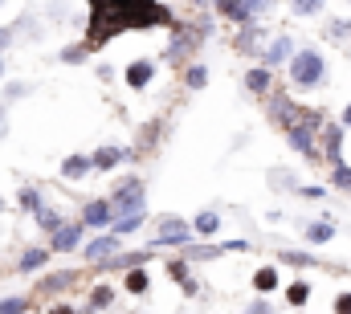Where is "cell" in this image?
<instances>
[{"label":"cell","instance_id":"obj_11","mask_svg":"<svg viewBox=\"0 0 351 314\" xmlns=\"http://www.w3.org/2000/svg\"><path fill=\"white\" fill-rule=\"evenodd\" d=\"M37 221H41V229H45V233H62V221H58V213H49V208H41V213H37Z\"/></svg>","mask_w":351,"mask_h":314},{"label":"cell","instance_id":"obj_30","mask_svg":"<svg viewBox=\"0 0 351 314\" xmlns=\"http://www.w3.org/2000/svg\"><path fill=\"white\" fill-rule=\"evenodd\" d=\"M343 127H351V106L343 110Z\"/></svg>","mask_w":351,"mask_h":314},{"label":"cell","instance_id":"obj_21","mask_svg":"<svg viewBox=\"0 0 351 314\" xmlns=\"http://www.w3.org/2000/svg\"><path fill=\"white\" fill-rule=\"evenodd\" d=\"M335 184H339V188H351V167L335 163Z\"/></svg>","mask_w":351,"mask_h":314},{"label":"cell","instance_id":"obj_15","mask_svg":"<svg viewBox=\"0 0 351 314\" xmlns=\"http://www.w3.org/2000/svg\"><path fill=\"white\" fill-rule=\"evenodd\" d=\"M37 265H45V253H41V249H29V253L21 257V269H37Z\"/></svg>","mask_w":351,"mask_h":314},{"label":"cell","instance_id":"obj_4","mask_svg":"<svg viewBox=\"0 0 351 314\" xmlns=\"http://www.w3.org/2000/svg\"><path fill=\"white\" fill-rule=\"evenodd\" d=\"M119 253V237L110 233V237H98V241H90L86 245V257L90 261H106V257H114Z\"/></svg>","mask_w":351,"mask_h":314},{"label":"cell","instance_id":"obj_14","mask_svg":"<svg viewBox=\"0 0 351 314\" xmlns=\"http://www.w3.org/2000/svg\"><path fill=\"white\" fill-rule=\"evenodd\" d=\"M282 58H290V41H286V37H278V41L269 45V62H282Z\"/></svg>","mask_w":351,"mask_h":314},{"label":"cell","instance_id":"obj_19","mask_svg":"<svg viewBox=\"0 0 351 314\" xmlns=\"http://www.w3.org/2000/svg\"><path fill=\"white\" fill-rule=\"evenodd\" d=\"M0 314H25V298H4L0 302Z\"/></svg>","mask_w":351,"mask_h":314},{"label":"cell","instance_id":"obj_10","mask_svg":"<svg viewBox=\"0 0 351 314\" xmlns=\"http://www.w3.org/2000/svg\"><path fill=\"white\" fill-rule=\"evenodd\" d=\"M217 229H221L217 213H200V217H196V233H200V237H213Z\"/></svg>","mask_w":351,"mask_h":314},{"label":"cell","instance_id":"obj_7","mask_svg":"<svg viewBox=\"0 0 351 314\" xmlns=\"http://www.w3.org/2000/svg\"><path fill=\"white\" fill-rule=\"evenodd\" d=\"M78 241H82V225H70V229H62V233L53 237V249H62V253H66V249H74Z\"/></svg>","mask_w":351,"mask_h":314},{"label":"cell","instance_id":"obj_26","mask_svg":"<svg viewBox=\"0 0 351 314\" xmlns=\"http://www.w3.org/2000/svg\"><path fill=\"white\" fill-rule=\"evenodd\" d=\"M245 314H274V311H269V302H262V298H258V302H254Z\"/></svg>","mask_w":351,"mask_h":314},{"label":"cell","instance_id":"obj_2","mask_svg":"<svg viewBox=\"0 0 351 314\" xmlns=\"http://www.w3.org/2000/svg\"><path fill=\"white\" fill-rule=\"evenodd\" d=\"M110 208L123 213V217H143V188L139 184L119 188V196H110Z\"/></svg>","mask_w":351,"mask_h":314},{"label":"cell","instance_id":"obj_28","mask_svg":"<svg viewBox=\"0 0 351 314\" xmlns=\"http://www.w3.org/2000/svg\"><path fill=\"white\" fill-rule=\"evenodd\" d=\"M335 311H339V314H351V294H343V298L335 302Z\"/></svg>","mask_w":351,"mask_h":314},{"label":"cell","instance_id":"obj_27","mask_svg":"<svg viewBox=\"0 0 351 314\" xmlns=\"http://www.w3.org/2000/svg\"><path fill=\"white\" fill-rule=\"evenodd\" d=\"M106 302H110V294H106V286H102V290L94 294V311H98V306H106Z\"/></svg>","mask_w":351,"mask_h":314},{"label":"cell","instance_id":"obj_29","mask_svg":"<svg viewBox=\"0 0 351 314\" xmlns=\"http://www.w3.org/2000/svg\"><path fill=\"white\" fill-rule=\"evenodd\" d=\"M8 41H12V29H0V49H4Z\"/></svg>","mask_w":351,"mask_h":314},{"label":"cell","instance_id":"obj_17","mask_svg":"<svg viewBox=\"0 0 351 314\" xmlns=\"http://www.w3.org/2000/svg\"><path fill=\"white\" fill-rule=\"evenodd\" d=\"M139 225H143V217H123V221L114 225V233H135Z\"/></svg>","mask_w":351,"mask_h":314},{"label":"cell","instance_id":"obj_13","mask_svg":"<svg viewBox=\"0 0 351 314\" xmlns=\"http://www.w3.org/2000/svg\"><path fill=\"white\" fill-rule=\"evenodd\" d=\"M254 286H258V290H274V286H278V269H258V278H254Z\"/></svg>","mask_w":351,"mask_h":314},{"label":"cell","instance_id":"obj_24","mask_svg":"<svg viewBox=\"0 0 351 314\" xmlns=\"http://www.w3.org/2000/svg\"><path fill=\"white\" fill-rule=\"evenodd\" d=\"M265 70H254V74H250V90H265Z\"/></svg>","mask_w":351,"mask_h":314},{"label":"cell","instance_id":"obj_18","mask_svg":"<svg viewBox=\"0 0 351 314\" xmlns=\"http://www.w3.org/2000/svg\"><path fill=\"white\" fill-rule=\"evenodd\" d=\"M306 294H311V286H306V282H294V286H290V302H294V306H298V302H306Z\"/></svg>","mask_w":351,"mask_h":314},{"label":"cell","instance_id":"obj_22","mask_svg":"<svg viewBox=\"0 0 351 314\" xmlns=\"http://www.w3.org/2000/svg\"><path fill=\"white\" fill-rule=\"evenodd\" d=\"M127 286H131L135 294H143V290H147V274H131V278H127Z\"/></svg>","mask_w":351,"mask_h":314},{"label":"cell","instance_id":"obj_12","mask_svg":"<svg viewBox=\"0 0 351 314\" xmlns=\"http://www.w3.org/2000/svg\"><path fill=\"white\" fill-rule=\"evenodd\" d=\"M119 159H123V152H119V147H102V152L94 156V167H114Z\"/></svg>","mask_w":351,"mask_h":314},{"label":"cell","instance_id":"obj_6","mask_svg":"<svg viewBox=\"0 0 351 314\" xmlns=\"http://www.w3.org/2000/svg\"><path fill=\"white\" fill-rule=\"evenodd\" d=\"M90 167H94V159H86V156H70L66 163H62V176H66V180H82Z\"/></svg>","mask_w":351,"mask_h":314},{"label":"cell","instance_id":"obj_23","mask_svg":"<svg viewBox=\"0 0 351 314\" xmlns=\"http://www.w3.org/2000/svg\"><path fill=\"white\" fill-rule=\"evenodd\" d=\"M204 78H208V74H204L200 66H196V70H188V86H192V90H200V86H204Z\"/></svg>","mask_w":351,"mask_h":314},{"label":"cell","instance_id":"obj_9","mask_svg":"<svg viewBox=\"0 0 351 314\" xmlns=\"http://www.w3.org/2000/svg\"><path fill=\"white\" fill-rule=\"evenodd\" d=\"M127 82H131L135 90H139V86H147V82H152V66H147V62H135V66L127 70Z\"/></svg>","mask_w":351,"mask_h":314},{"label":"cell","instance_id":"obj_5","mask_svg":"<svg viewBox=\"0 0 351 314\" xmlns=\"http://www.w3.org/2000/svg\"><path fill=\"white\" fill-rule=\"evenodd\" d=\"M156 241H176V245H180V241H188V225L176 221V217H168V221L160 225V237H156Z\"/></svg>","mask_w":351,"mask_h":314},{"label":"cell","instance_id":"obj_20","mask_svg":"<svg viewBox=\"0 0 351 314\" xmlns=\"http://www.w3.org/2000/svg\"><path fill=\"white\" fill-rule=\"evenodd\" d=\"M290 143H294L298 152H311V135H306V131H290Z\"/></svg>","mask_w":351,"mask_h":314},{"label":"cell","instance_id":"obj_1","mask_svg":"<svg viewBox=\"0 0 351 314\" xmlns=\"http://www.w3.org/2000/svg\"><path fill=\"white\" fill-rule=\"evenodd\" d=\"M290 78L298 82V86H315V82L323 78V58H319L315 49L294 53V62H290Z\"/></svg>","mask_w":351,"mask_h":314},{"label":"cell","instance_id":"obj_8","mask_svg":"<svg viewBox=\"0 0 351 314\" xmlns=\"http://www.w3.org/2000/svg\"><path fill=\"white\" fill-rule=\"evenodd\" d=\"M331 237H335V225H327V221L306 225V241H315V245H323V241H331Z\"/></svg>","mask_w":351,"mask_h":314},{"label":"cell","instance_id":"obj_3","mask_svg":"<svg viewBox=\"0 0 351 314\" xmlns=\"http://www.w3.org/2000/svg\"><path fill=\"white\" fill-rule=\"evenodd\" d=\"M110 217H114V208H110V200H90L86 213H82V225H110Z\"/></svg>","mask_w":351,"mask_h":314},{"label":"cell","instance_id":"obj_25","mask_svg":"<svg viewBox=\"0 0 351 314\" xmlns=\"http://www.w3.org/2000/svg\"><path fill=\"white\" fill-rule=\"evenodd\" d=\"M294 12H306V16H311V12H319V4H315V0H302V4H294Z\"/></svg>","mask_w":351,"mask_h":314},{"label":"cell","instance_id":"obj_16","mask_svg":"<svg viewBox=\"0 0 351 314\" xmlns=\"http://www.w3.org/2000/svg\"><path fill=\"white\" fill-rule=\"evenodd\" d=\"M327 33H331V41H348V37H351V21H335Z\"/></svg>","mask_w":351,"mask_h":314},{"label":"cell","instance_id":"obj_31","mask_svg":"<svg viewBox=\"0 0 351 314\" xmlns=\"http://www.w3.org/2000/svg\"><path fill=\"white\" fill-rule=\"evenodd\" d=\"M0 74H4V58H0Z\"/></svg>","mask_w":351,"mask_h":314}]
</instances>
